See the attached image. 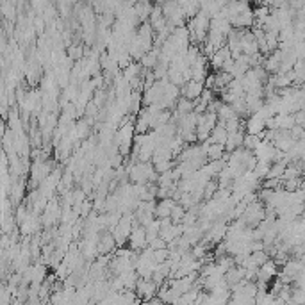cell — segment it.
I'll use <instances>...</instances> for the list:
<instances>
[{
  "label": "cell",
  "mask_w": 305,
  "mask_h": 305,
  "mask_svg": "<svg viewBox=\"0 0 305 305\" xmlns=\"http://www.w3.org/2000/svg\"><path fill=\"white\" fill-rule=\"evenodd\" d=\"M159 289L161 286L159 284H155L154 280H146V278H139V282H137L136 286V295L139 296V300L146 302V300H154V298H157V295H159Z\"/></svg>",
  "instance_id": "6da1fadb"
},
{
  "label": "cell",
  "mask_w": 305,
  "mask_h": 305,
  "mask_svg": "<svg viewBox=\"0 0 305 305\" xmlns=\"http://www.w3.org/2000/svg\"><path fill=\"white\" fill-rule=\"evenodd\" d=\"M175 205H177V202H175L173 198L159 200L157 205H155V218H157V220H166V218H171V212H173Z\"/></svg>",
  "instance_id": "277c9868"
},
{
  "label": "cell",
  "mask_w": 305,
  "mask_h": 305,
  "mask_svg": "<svg viewBox=\"0 0 305 305\" xmlns=\"http://www.w3.org/2000/svg\"><path fill=\"white\" fill-rule=\"evenodd\" d=\"M227 139H229V131L225 129V125L223 123H218L216 129L212 131L211 137L207 139V143H216V145H225Z\"/></svg>",
  "instance_id": "5b68a950"
},
{
  "label": "cell",
  "mask_w": 305,
  "mask_h": 305,
  "mask_svg": "<svg viewBox=\"0 0 305 305\" xmlns=\"http://www.w3.org/2000/svg\"><path fill=\"white\" fill-rule=\"evenodd\" d=\"M261 143H263L261 136H252V134H246V136H244V141H243V148H246V150H250V152H255Z\"/></svg>",
  "instance_id": "8992f818"
},
{
  "label": "cell",
  "mask_w": 305,
  "mask_h": 305,
  "mask_svg": "<svg viewBox=\"0 0 305 305\" xmlns=\"http://www.w3.org/2000/svg\"><path fill=\"white\" fill-rule=\"evenodd\" d=\"M287 305H296V304H293V302H289V304H287Z\"/></svg>",
  "instance_id": "ba28073f"
},
{
  "label": "cell",
  "mask_w": 305,
  "mask_h": 305,
  "mask_svg": "<svg viewBox=\"0 0 305 305\" xmlns=\"http://www.w3.org/2000/svg\"><path fill=\"white\" fill-rule=\"evenodd\" d=\"M302 191H305V178L302 180Z\"/></svg>",
  "instance_id": "52a82bcc"
},
{
  "label": "cell",
  "mask_w": 305,
  "mask_h": 305,
  "mask_svg": "<svg viewBox=\"0 0 305 305\" xmlns=\"http://www.w3.org/2000/svg\"><path fill=\"white\" fill-rule=\"evenodd\" d=\"M203 91H205V86L202 82H197V80H189V82H186L180 88V95H182L184 99L193 100V102H197L203 95Z\"/></svg>",
  "instance_id": "3957f363"
},
{
  "label": "cell",
  "mask_w": 305,
  "mask_h": 305,
  "mask_svg": "<svg viewBox=\"0 0 305 305\" xmlns=\"http://www.w3.org/2000/svg\"><path fill=\"white\" fill-rule=\"evenodd\" d=\"M165 305H171V304H165Z\"/></svg>",
  "instance_id": "9c48e42d"
},
{
  "label": "cell",
  "mask_w": 305,
  "mask_h": 305,
  "mask_svg": "<svg viewBox=\"0 0 305 305\" xmlns=\"http://www.w3.org/2000/svg\"><path fill=\"white\" fill-rule=\"evenodd\" d=\"M129 246L134 252H139V250L148 248V237H146V229L136 223L134 220V229H132V234L129 237Z\"/></svg>",
  "instance_id": "7a4b0ae2"
}]
</instances>
